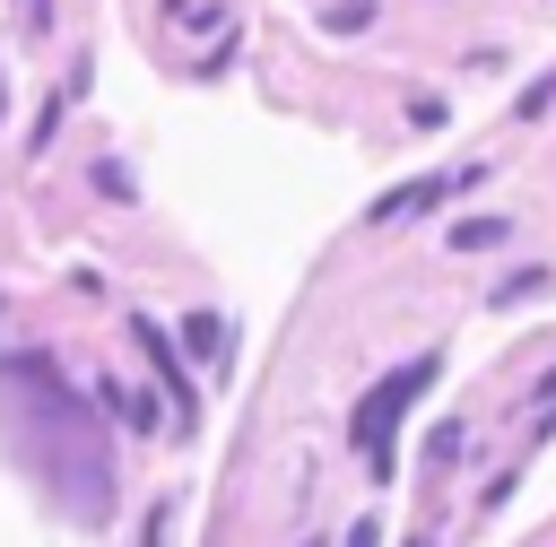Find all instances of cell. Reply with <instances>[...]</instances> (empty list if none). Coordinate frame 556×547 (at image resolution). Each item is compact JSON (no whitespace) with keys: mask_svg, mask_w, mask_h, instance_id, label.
<instances>
[{"mask_svg":"<svg viewBox=\"0 0 556 547\" xmlns=\"http://www.w3.org/2000/svg\"><path fill=\"white\" fill-rule=\"evenodd\" d=\"M104 399H113V408H122V425H139V434H148V425H156V408H148V399H130V391H104Z\"/></svg>","mask_w":556,"mask_h":547,"instance_id":"obj_6","label":"cell"},{"mask_svg":"<svg viewBox=\"0 0 556 547\" xmlns=\"http://www.w3.org/2000/svg\"><path fill=\"white\" fill-rule=\"evenodd\" d=\"M130 339H139V347H148V356H156V373H165V382H174V399H191V391H182V373H174V356H165V330H148V321H139V330H130Z\"/></svg>","mask_w":556,"mask_h":547,"instance_id":"obj_3","label":"cell"},{"mask_svg":"<svg viewBox=\"0 0 556 547\" xmlns=\"http://www.w3.org/2000/svg\"><path fill=\"white\" fill-rule=\"evenodd\" d=\"M348 547H382V530H374V521H356V530H348Z\"/></svg>","mask_w":556,"mask_h":547,"instance_id":"obj_7","label":"cell"},{"mask_svg":"<svg viewBox=\"0 0 556 547\" xmlns=\"http://www.w3.org/2000/svg\"><path fill=\"white\" fill-rule=\"evenodd\" d=\"M539 113H556V69H547V78H530V87H521V122H539Z\"/></svg>","mask_w":556,"mask_h":547,"instance_id":"obj_4","label":"cell"},{"mask_svg":"<svg viewBox=\"0 0 556 547\" xmlns=\"http://www.w3.org/2000/svg\"><path fill=\"white\" fill-rule=\"evenodd\" d=\"M486 243H504V217H460L452 226V252H486Z\"/></svg>","mask_w":556,"mask_h":547,"instance_id":"obj_2","label":"cell"},{"mask_svg":"<svg viewBox=\"0 0 556 547\" xmlns=\"http://www.w3.org/2000/svg\"><path fill=\"white\" fill-rule=\"evenodd\" d=\"M434 365H443V356L426 347V356H408V365H391V373H382V382H374V391L356 399V417H348V434H356V451H365L374 469L391 460V425H400V408H408V399H417V391L434 382Z\"/></svg>","mask_w":556,"mask_h":547,"instance_id":"obj_1","label":"cell"},{"mask_svg":"<svg viewBox=\"0 0 556 547\" xmlns=\"http://www.w3.org/2000/svg\"><path fill=\"white\" fill-rule=\"evenodd\" d=\"M182 339H191V356H208V365H217V356H226V347H217V339H226V330H217V321H208V313H200V321H191V330H182Z\"/></svg>","mask_w":556,"mask_h":547,"instance_id":"obj_5","label":"cell"}]
</instances>
